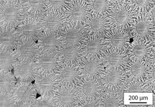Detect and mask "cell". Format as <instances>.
<instances>
[{"mask_svg": "<svg viewBox=\"0 0 155 107\" xmlns=\"http://www.w3.org/2000/svg\"><path fill=\"white\" fill-rule=\"evenodd\" d=\"M20 2L25 11L29 14H38L47 9L45 1H21Z\"/></svg>", "mask_w": 155, "mask_h": 107, "instance_id": "cell-33", "label": "cell"}, {"mask_svg": "<svg viewBox=\"0 0 155 107\" xmlns=\"http://www.w3.org/2000/svg\"><path fill=\"white\" fill-rule=\"evenodd\" d=\"M19 37L15 28L6 31L1 30L0 51H12L19 42Z\"/></svg>", "mask_w": 155, "mask_h": 107, "instance_id": "cell-26", "label": "cell"}, {"mask_svg": "<svg viewBox=\"0 0 155 107\" xmlns=\"http://www.w3.org/2000/svg\"><path fill=\"white\" fill-rule=\"evenodd\" d=\"M16 30L21 41H35L39 39L42 32L40 18L32 16L24 17L17 26Z\"/></svg>", "mask_w": 155, "mask_h": 107, "instance_id": "cell-5", "label": "cell"}, {"mask_svg": "<svg viewBox=\"0 0 155 107\" xmlns=\"http://www.w3.org/2000/svg\"><path fill=\"white\" fill-rule=\"evenodd\" d=\"M12 91L15 106L31 107L37 96L36 89L30 81L18 82Z\"/></svg>", "mask_w": 155, "mask_h": 107, "instance_id": "cell-6", "label": "cell"}, {"mask_svg": "<svg viewBox=\"0 0 155 107\" xmlns=\"http://www.w3.org/2000/svg\"><path fill=\"white\" fill-rule=\"evenodd\" d=\"M106 46L116 50L125 51L130 44L129 34L125 30L110 29L105 32Z\"/></svg>", "mask_w": 155, "mask_h": 107, "instance_id": "cell-16", "label": "cell"}, {"mask_svg": "<svg viewBox=\"0 0 155 107\" xmlns=\"http://www.w3.org/2000/svg\"><path fill=\"white\" fill-rule=\"evenodd\" d=\"M54 96L57 107H76L79 102L77 90L74 86H60Z\"/></svg>", "mask_w": 155, "mask_h": 107, "instance_id": "cell-18", "label": "cell"}, {"mask_svg": "<svg viewBox=\"0 0 155 107\" xmlns=\"http://www.w3.org/2000/svg\"><path fill=\"white\" fill-rule=\"evenodd\" d=\"M16 80L14 76L8 71H1L0 93L11 92L15 88Z\"/></svg>", "mask_w": 155, "mask_h": 107, "instance_id": "cell-32", "label": "cell"}, {"mask_svg": "<svg viewBox=\"0 0 155 107\" xmlns=\"http://www.w3.org/2000/svg\"><path fill=\"white\" fill-rule=\"evenodd\" d=\"M38 47L40 53L57 52L61 45L58 33H44L38 39Z\"/></svg>", "mask_w": 155, "mask_h": 107, "instance_id": "cell-24", "label": "cell"}, {"mask_svg": "<svg viewBox=\"0 0 155 107\" xmlns=\"http://www.w3.org/2000/svg\"><path fill=\"white\" fill-rule=\"evenodd\" d=\"M99 106L103 107H124L122 97L116 93H105L100 98Z\"/></svg>", "mask_w": 155, "mask_h": 107, "instance_id": "cell-28", "label": "cell"}, {"mask_svg": "<svg viewBox=\"0 0 155 107\" xmlns=\"http://www.w3.org/2000/svg\"><path fill=\"white\" fill-rule=\"evenodd\" d=\"M85 38L83 27H74L69 25L61 30L59 41L61 45L66 46L81 47V43Z\"/></svg>", "mask_w": 155, "mask_h": 107, "instance_id": "cell-19", "label": "cell"}, {"mask_svg": "<svg viewBox=\"0 0 155 107\" xmlns=\"http://www.w3.org/2000/svg\"><path fill=\"white\" fill-rule=\"evenodd\" d=\"M18 61L14 51H0L1 71H10Z\"/></svg>", "mask_w": 155, "mask_h": 107, "instance_id": "cell-27", "label": "cell"}, {"mask_svg": "<svg viewBox=\"0 0 155 107\" xmlns=\"http://www.w3.org/2000/svg\"><path fill=\"white\" fill-rule=\"evenodd\" d=\"M66 21L64 13L47 11L40 18L41 27L44 33H58L65 27Z\"/></svg>", "mask_w": 155, "mask_h": 107, "instance_id": "cell-13", "label": "cell"}, {"mask_svg": "<svg viewBox=\"0 0 155 107\" xmlns=\"http://www.w3.org/2000/svg\"><path fill=\"white\" fill-rule=\"evenodd\" d=\"M55 74L59 85L66 87H75L82 77L77 65L66 62H61Z\"/></svg>", "mask_w": 155, "mask_h": 107, "instance_id": "cell-7", "label": "cell"}, {"mask_svg": "<svg viewBox=\"0 0 155 107\" xmlns=\"http://www.w3.org/2000/svg\"><path fill=\"white\" fill-rule=\"evenodd\" d=\"M18 1H1L0 27L2 31L15 28L24 17V9Z\"/></svg>", "mask_w": 155, "mask_h": 107, "instance_id": "cell-1", "label": "cell"}, {"mask_svg": "<svg viewBox=\"0 0 155 107\" xmlns=\"http://www.w3.org/2000/svg\"><path fill=\"white\" fill-rule=\"evenodd\" d=\"M66 21L74 27H83L90 15L87 1H71L64 11Z\"/></svg>", "mask_w": 155, "mask_h": 107, "instance_id": "cell-3", "label": "cell"}, {"mask_svg": "<svg viewBox=\"0 0 155 107\" xmlns=\"http://www.w3.org/2000/svg\"><path fill=\"white\" fill-rule=\"evenodd\" d=\"M147 77V82L148 84L151 85L155 84V63L154 61L150 64V69L148 74Z\"/></svg>", "mask_w": 155, "mask_h": 107, "instance_id": "cell-37", "label": "cell"}, {"mask_svg": "<svg viewBox=\"0 0 155 107\" xmlns=\"http://www.w3.org/2000/svg\"><path fill=\"white\" fill-rule=\"evenodd\" d=\"M16 102L11 92L0 93V107H15Z\"/></svg>", "mask_w": 155, "mask_h": 107, "instance_id": "cell-36", "label": "cell"}, {"mask_svg": "<svg viewBox=\"0 0 155 107\" xmlns=\"http://www.w3.org/2000/svg\"><path fill=\"white\" fill-rule=\"evenodd\" d=\"M61 61L57 52L39 53L36 57L35 64L41 75L52 74L60 66Z\"/></svg>", "mask_w": 155, "mask_h": 107, "instance_id": "cell-12", "label": "cell"}, {"mask_svg": "<svg viewBox=\"0 0 155 107\" xmlns=\"http://www.w3.org/2000/svg\"><path fill=\"white\" fill-rule=\"evenodd\" d=\"M150 13L136 16V20L130 27L131 34L134 39L150 38L152 42H155V23L150 17Z\"/></svg>", "mask_w": 155, "mask_h": 107, "instance_id": "cell-4", "label": "cell"}, {"mask_svg": "<svg viewBox=\"0 0 155 107\" xmlns=\"http://www.w3.org/2000/svg\"><path fill=\"white\" fill-rule=\"evenodd\" d=\"M35 88L40 95L53 97L60 85L56 79V75L40 74L35 80Z\"/></svg>", "mask_w": 155, "mask_h": 107, "instance_id": "cell-20", "label": "cell"}, {"mask_svg": "<svg viewBox=\"0 0 155 107\" xmlns=\"http://www.w3.org/2000/svg\"><path fill=\"white\" fill-rule=\"evenodd\" d=\"M150 69V64L146 61L131 60L127 64L125 74L132 81H140L147 76Z\"/></svg>", "mask_w": 155, "mask_h": 107, "instance_id": "cell-22", "label": "cell"}, {"mask_svg": "<svg viewBox=\"0 0 155 107\" xmlns=\"http://www.w3.org/2000/svg\"><path fill=\"white\" fill-rule=\"evenodd\" d=\"M14 52L18 60L24 62H32L39 54L38 44L29 41H19Z\"/></svg>", "mask_w": 155, "mask_h": 107, "instance_id": "cell-21", "label": "cell"}, {"mask_svg": "<svg viewBox=\"0 0 155 107\" xmlns=\"http://www.w3.org/2000/svg\"><path fill=\"white\" fill-rule=\"evenodd\" d=\"M150 85L147 81H132L128 82L123 88L124 93H147L151 92Z\"/></svg>", "mask_w": 155, "mask_h": 107, "instance_id": "cell-29", "label": "cell"}, {"mask_svg": "<svg viewBox=\"0 0 155 107\" xmlns=\"http://www.w3.org/2000/svg\"><path fill=\"white\" fill-rule=\"evenodd\" d=\"M38 69L35 63L17 61L14 67V74L22 81H31L38 76Z\"/></svg>", "mask_w": 155, "mask_h": 107, "instance_id": "cell-23", "label": "cell"}, {"mask_svg": "<svg viewBox=\"0 0 155 107\" xmlns=\"http://www.w3.org/2000/svg\"><path fill=\"white\" fill-rule=\"evenodd\" d=\"M87 2L89 3L91 14L103 15L111 11V6L109 1L89 0Z\"/></svg>", "mask_w": 155, "mask_h": 107, "instance_id": "cell-30", "label": "cell"}, {"mask_svg": "<svg viewBox=\"0 0 155 107\" xmlns=\"http://www.w3.org/2000/svg\"><path fill=\"white\" fill-rule=\"evenodd\" d=\"M103 85L110 91L119 90L124 87L126 81V74L123 70L106 69L101 74Z\"/></svg>", "mask_w": 155, "mask_h": 107, "instance_id": "cell-14", "label": "cell"}, {"mask_svg": "<svg viewBox=\"0 0 155 107\" xmlns=\"http://www.w3.org/2000/svg\"><path fill=\"white\" fill-rule=\"evenodd\" d=\"M83 57L95 58L103 56L107 49L105 40L101 37L95 35H90L83 39L81 43Z\"/></svg>", "mask_w": 155, "mask_h": 107, "instance_id": "cell-10", "label": "cell"}, {"mask_svg": "<svg viewBox=\"0 0 155 107\" xmlns=\"http://www.w3.org/2000/svg\"><path fill=\"white\" fill-rule=\"evenodd\" d=\"M59 58L62 62H66L77 65L83 57L81 47L66 46L61 45L57 50Z\"/></svg>", "mask_w": 155, "mask_h": 107, "instance_id": "cell-25", "label": "cell"}, {"mask_svg": "<svg viewBox=\"0 0 155 107\" xmlns=\"http://www.w3.org/2000/svg\"><path fill=\"white\" fill-rule=\"evenodd\" d=\"M102 61L105 69H117L123 70L129 62L127 55L125 51L113 48L106 49L103 56Z\"/></svg>", "mask_w": 155, "mask_h": 107, "instance_id": "cell-17", "label": "cell"}, {"mask_svg": "<svg viewBox=\"0 0 155 107\" xmlns=\"http://www.w3.org/2000/svg\"><path fill=\"white\" fill-rule=\"evenodd\" d=\"M76 107H100V106H99V103L95 100H91V101H85V102H83L79 100V102Z\"/></svg>", "mask_w": 155, "mask_h": 107, "instance_id": "cell-38", "label": "cell"}, {"mask_svg": "<svg viewBox=\"0 0 155 107\" xmlns=\"http://www.w3.org/2000/svg\"><path fill=\"white\" fill-rule=\"evenodd\" d=\"M136 12V16L143 15L151 12L150 8L154 5V1L150 0L127 1Z\"/></svg>", "mask_w": 155, "mask_h": 107, "instance_id": "cell-31", "label": "cell"}, {"mask_svg": "<svg viewBox=\"0 0 155 107\" xmlns=\"http://www.w3.org/2000/svg\"><path fill=\"white\" fill-rule=\"evenodd\" d=\"M127 49L128 56L131 60L145 61L153 55V44L148 39H134Z\"/></svg>", "mask_w": 155, "mask_h": 107, "instance_id": "cell-11", "label": "cell"}, {"mask_svg": "<svg viewBox=\"0 0 155 107\" xmlns=\"http://www.w3.org/2000/svg\"><path fill=\"white\" fill-rule=\"evenodd\" d=\"M108 18L107 14L97 15L90 13L83 25V29L90 35L101 36L111 29Z\"/></svg>", "mask_w": 155, "mask_h": 107, "instance_id": "cell-15", "label": "cell"}, {"mask_svg": "<svg viewBox=\"0 0 155 107\" xmlns=\"http://www.w3.org/2000/svg\"><path fill=\"white\" fill-rule=\"evenodd\" d=\"M79 100L83 102L94 100L101 95L102 88L97 79L81 77L76 84Z\"/></svg>", "mask_w": 155, "mask_h": 107, "instance_id": "cell-9", "label": "cell"}, {"mask_svg": "<svg viewBox=\"0 0 155 107\" xmlns=\"http://www.w3.org/2000/svg\"><path fill=\"white\" fill-rule=\"evenodd\" d=\"M70 2L66 0L60 1H45V5L48 11L52 13H64L67 6Z\"/></svg>", "mask_w": 155, "mask_h": 107, "instance_id": "cell-34", "label": "cell"}, {"mask_svg": "<svg viewBox=\"0 0 155 107\" xmlns=\"http://www.w3.org/2000/svg\"><path fill=\"white\" fill-rule=\"evenodd\" d=\"M82 77L98 79L105 69L102 60L99 57L95 58L83 57L77 65Z\"/></svg>", "mask_w": 155, "mask_h": 107, "instance_id": "cell-8", "label": "cell"}, {"mask_svg": "<svg viewBox=\"0 0 155 107\" xmlns=\"http://www.w3.org/2000/svg\"><path fill=\"white\" fill-rule=\"evenodd\" d=\"M31 107H57L54 97L51 96L41 95L32 103Z\"/></svg>", "mask_w": 155, "mask_h": 107, "instance_id": "cell-35", "label": "cell"}, {"mask_svg": "<svg viewBox=\"0 0 155 107\" xmlns=\"http://www.w3.org/2000/svg\"><path fill=\"white\" fill-rule=\"evenodd\" d=\"M110 11L108 13V20L111 29L125 30L136 20V12L127 2L111 8Z\"/></svg>", "mask_w": 155, "mask_h": 107, "instance_id": "cell-2", "label": "cell"}]
</instances>
